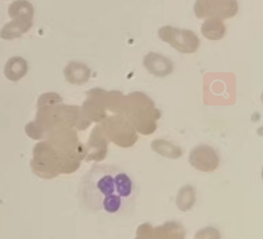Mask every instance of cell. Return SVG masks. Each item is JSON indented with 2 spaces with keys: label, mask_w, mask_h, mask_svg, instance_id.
<instances>
[{
  "label": "cell",
  "mask_w": 263,
  "mask_h": 239,
  "mask_svg": "<svg viewBox=\"0 0 263 239\" xmlns=\"http://www.w3.org/2000/svg\"><path fill=\"white\" fill-rule=\"evenodd\" d=\"M11 19L12 21L6 24L0 31V38L6 39V41L19 38L28 32L32 27V21H34V18L25 16H17Z\"/></svg>",
  "instance_id": "obj_6"
},
{
  "label": "cell",
  "mask_w": 263,
  "mask_h": 239,
  "mask_svg": "<svg viewBox=\"0 0 263 239\" xmlns=\"http://www.w3.org/2000/svg\"><path fill=\"white\" fill-rule=\"evenodd\" d=\"M8 15L10 18H15L17 16H25L34 18L35 10L32 5L27 0H15L11 3L8 8Z\"/></svg>",
  "instance_id": "obj_11"
},
{
  "label": "cell",
  "mask_w": 263,
  "mask_h": 239,
  "mask_svg": "<svg viewBox=\"0 0 263 239\" xmlns=\"http://www.w3.org/2000/svg\"><path fill=\"white\" fill-rule=\"evenodd\" d=\"M143 65L151 75L155 77H166L174 70V65L165 56L151 51L144 57Z\"/></svg>",
  "instance_id": "obj_5"
},
{
  "label": "cell",
  "mask_w": 263,
  "mask_h": 239,
  "mask_svg": "<svg viewBox=\"0 0 263 239\" xmlns=\"http://www.w3.org/2000/svg\"><path fill=\"white\" fill-rule=\"evenodd\" d=\"M151 147H152V149L156 151L157 154L167 158L176 159L183 155V151L179 146H176L167 141H164V139H156V141H154L152 145H151Z\"/></svg>",
  "instance_id": "obj_10"
},
{
  "label": "cell",
  "mask_w": 263,
  "mask_h": 239,
  "mask_svg": "<svg viewBox=\"0 0 263 239\" xmlns=\"http://www.w3.org/2000/svg\"><path fill=\"white\" fill-rule=\"evenodd\" d=\"M28 72V64L23 57H11L5 65V77L10 82H19Z\"/></svg>",
  "instance_id": "obj_7"
},
{
  "label": "cell",
  "mask_w": 263,
  "mask_h": 239,
  "mask_svg": "<svg viewBox=\"0 0 263 239\" xmlns=\"http://www.w3.org/2000/svg\"><path fill=\"white\" fill-rule=\"evenodd\" d=\"M239 11L238 0H196L194 14L199 19H226L233 18Z\"/></svg>",
  "instance_id": "obj_3"
},
{
  "label": "cell",
  "mask_w": 263,
  "mask_h": 239,
  "mask_svg": "<svg viewBox=\"0 0 263 239\" xmlns=\"http://www.w3.org/2000/svg\"><path fill=\"white\" fill-rule=\"evenodd\" d=\"M162 42L168 44L181 54H195L200 47V38L190 29L176 28L173 26H164L157 31Z\"/></svg>",
  "instance_id": "obj_2"
},
{
  "label": "cell",
  "mask_w": 263,
  "mask_h": 239,
  "mask_svg": "<svg viewBox=\"0 0 263 239\" xmlns=\"http://www.w3.org/2000/svg\"><path fill=\"white\" fill-rule=\"evenodd\" d=\"M65 76L70 84H85L89 79L90 69L85 64L70 63L66 67Z\"/></svg>",
  "instance_id": "obj_9"
},
{
  "label": "cell",
  "mask_w": 263,
  "mask_h": 239,
  "mask_svg": "<svg viewBox=\"0 0 263 239\" xmlns=\"http://www.w3.org/2000/svg\"><path fill=\"white\" fill-rule=\"evenodd\" d=\"M201 32L202 35L206 38L208 41H221V39L224 38L226 32H227V27L223 21H220V19H205V22L203 23L202 27H201Z\"/></svg>",
  "instance_id": "obj_8"
},
{
  "label": "cell",
  "mask_w": 263,
  "mask_h": 239,
  "mask_svg": "<svg viewBox=\"0 0 263 239\" xmlns=\"http://www.w3.org/2000/svg\"><path fill=\"white\" fill-rule=\"evenodd\" d=\"M195 239H220V234L216 229L208 227L197 232Z\"/></svg>",
  "instance_id": "obj_12"
},
{
  "label": "cell",
  "mask_w": 263,
  "mask_h": 239,
  "mask_svg": "<svg viewBox=\"0 0 263 239\" xmlns=\"http://www.w3.org/2000/svg\"><path fill=\"white\" fill-rule=\"evenodd\" d=\"M261 101H262V103H263V94H262V96H261Z\"/></svg>",
  "instance_id": "obj_13"
},
{
  "label": "cell",
  "mask_w": 263,
  "mask_h": 239,
  "mask_svg": "<svg viewBox=\"0 0 263 239\" xmlns=\"http://www.w3.org/2000/svg\"><path fill=\"white\" fill-rule=\"evenodd\" d=\"M139 187L135 178L120 166L96 164L82 179L77 199L83 209L96 215L125 217L135 210Z\"/></svg>",
  "instance_id": "obj_1"
},
{
  "label": "cell",
  "mask_w": 263,
  "mask_h": 239,
  "mask_svg": "<svg viewBox=\"0 0 263 239\" xmlns=\"http://www.w3.org/2000/svg\"><path fill=\"white\" fill-rule=\"evenodd\" d=\"M190 164L200 171H213L219 167L220 158L216 151L208 145H199L190 154Z\"/></svg>",
  "instance_id": "obj_4"
}]
</instances>
